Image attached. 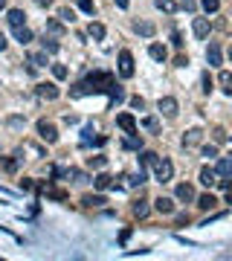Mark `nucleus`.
Returning a JSON list of instances; mask_svg holds the SVG:
<instances>
[{
  "label": "nucleus",
  "instance_id": "nucleus-27",
  "mask_svg": "<svg viewBox=\"0 0 232 261\" xmlns=\"http://www.w3.org/2000/svg\"><path fill=\"white\" fill-rule=\"evenodd\" d=\"M47 32L55 35V38H61V35H64V26H61L58 21H47Z\"/></svg>",
  "mask_w": 232,
  "mask_h": 261
},
{
  "label": "nucleus",
  "instance_id": "nucleus-48",
  "mask_svg": "<svg viewBox=\"0 0 232 261\" xmlns=\"http://www.w3.org/2000/svg\"><path fill=\"white\" fill-rule=\"evenodd\" d=\"M35 3H38V6H50L52 0H35Z\"/></svg>",
  "mask_w": 232,
  "mask_h": 261
},
{
  "label": "nucleus",
  "instance_id": "nucleus-24",
  "mask_svg": "<svg viewBox=\"0 0 232 261\" xmlns=\"http://www.w3.org/2000/svg\"><path fill=\"white\" fill-rule=\"evenodd\" d=\"M29 64L32 67H47V50H44V52H29Z\"/></svg>",
  "mask_w": 232,
  "mask_h": 261
},
{
  "label": "nucleus",
  "instance_id": "nucleus-47",
  "mask_svg": "<svg viewBox=\"0 0 232 261\" xmlns=\"http://www.w3.org/2000/svg\"><path fill=\"white\" fill-rule=\"evenodd\" d=\"M113 3H116L119 9H128V0H113Z\"/></svg>",
  "mask_w": 232,
  "mask_h": 261
},
{
  "label": "nucleus",
  "instance_id": "nucleus-42",
  "mask_svg": "<svg viewBox=\"0 0 232 261\" xmlns=\"http://www.w3.org/2000/svg\"><path fill=\"white\" fill-rule=\"evenodd\" d=\"M131 104L136 107V110H142V107H145V102H142L139 96H133V99H131Z\"/></svg>",
  "mask_w": 232,
  "mask_h": 261
},
{
  "label": "nucleus",
  "instance_id": "nucleus-16",
  "mask_svg": "<svg viewBox=\"0 0 232 261\" xmlns=\"http://www.w3.org/2000/svg\"><path fill=\"white\" fill-rule=\"evenodd\" d=\"M177 200H186V203H192V200H195V189H192L189 183H180V186H177Z\"/></svg>",
  "mask_w": 232,
  "mask_h": 261
},
{
  "label": "nucleus",
  "instance_id": "nucleus-45",
  "mask_svg": "<svg viewBox=\"0 0 232 261\" xmlns=\"http://www.w3.org/2000/svg\"><path fill=\"white\" fill-rule=\"evenodd\" d=\"M174 64H177V67H186V64H189V58H186V55H177V61H174Z\"/></svg>",
  "mask_w": 232,
  "mask_h": 261
},
{
  "label": "nucleus",
  "instance_id": "nucleus-21",
  "mask_svg": "<svg viewBox=\"0 0 232 261\" xmlns=\"http://www.w3.org/2000/svg\"><path fill=\"white\" fill-rule=\"evenodd\" d=\"M218 174L221 177H232V157H221L218 160Z\"/></svg>",
  "mask_w": 232,
  "mask_h": 261
},
{
  "label": "nucleus",
  "instance_id": "nucleus-32",
  "mask_svg": "<svg viewBox=\"0 0 232 261\" xmlns=\"http://www.w3.org/2000/svg\"><path fill=\"white\" fill-rule=\"evenodd\" d=\"M142 128L151 130V133H157V130H160V122H157L154 116H145V119H142Z\"/></svg>",
  "mask_w": 232,
  "mask_h": 261
},
{
  "label": "nucleus",
  "instance_id": "nucleus-39",
  "mask_svg": "<svg viewBox=\"0 0 232 261\" xmlns=\"http://www.w3.org/2000/svg\"><path fill=\"white\" fill-rule=\"evenodd\" d=\"M203 157H209V160L218 157V148H215V145H203Z\"/></svg>",
  "mask_w": 232,
  "mask_h": 261
},
{
  "label": "nucleus",
  "instance_id": "nucleus-12",
  "mask_svg": "<svg viewBox=\"0 0 232 261\" xmlns=\"http://www.w3.org/2000/svg\"><path fill=\"white\" fill-rule=\"evenodd\" d=\"M133 29H136V35H142V38H154V32H157V26L151 21H136Z\"/></svg>",
  "mask_w": 232,
  "mask_h": 261
},
{
  "label": "nucleus",
  "instance_id": "nucleus-13",
  "mask_svg": "<svg viewBox=\"0 0 232 261\" xmlns=\"http://www.w3.org/2000/svg\"><path fill=\"white\" fill-rule=\"evenodd\" d=\"M154 209H157V212H160V215H171V212H174V200H171V197H157V200H154Z\"/></svg>",
  "mask_w": 232,
  "mask_h": 261
},
{
  "label": "nucleus",
  "instance_id": "nucleus-38",
  "mask_svg": "<svg viewBox=\"0 0 232 261\" xmlns=\"http://www.w3.org/2000/svg\"><path fill=\"white\" fill-rule=\"evenodd\" d=\"M58 18H61L64 24H73V21H76V15H73V9H61V12H58Z\"/></svg>",
  "mask_w": 232,
  "mask_h": 261
},
{
  "label": "nucleus",
  "instance_id": "nucleus-8",
  "mask_svg": "<svg viewBox=\"0 0 232 261\" xmlns=\"http://www.w3.org/2000/svg\"><path fill=\"white\" fill-rule=\"evenodd\" d=\"M116 125L125 130V133H136V119H133L131 113H119L116 116Z\"/></svg>",
  "mask_w": 232,
  "mask_h": 261
},
{
  "label": "nucleus",
  "instance_id": "nucleus-4",
  "mask_svg": "<svg viewBox=\"0 0 232 261\" xmlns=\"http://www.w3.org/2000/svg\"><path fill=\"white\" fill-rule=\"evenodd\" d=\"M119 73H122L125 78H131V76H133V55L128 52V50H122V52H119Z\"/></svg>",
  "mask_w": 232,
  "mask_h": 261
},
{
  "label": "nucleus",
  "instance_id": "nucleus-43",
  "mask_svg": "<svg viewBox=\"0 0 232 261\" xmlns=\"http://www.w3.org/2000/svg\"><path fill=\"white\" fill-rule=\"evenodd\" d=\"M218 186H221V189H232V177H224V180H218Z\"/></svg>",
  "mask_w": 232,
  "mask_h": 261
},
{
  "label": "nucleus",
  "instance_id": "nucleus-30",
  "mask_svg": "<svg viewBox=\"0 0 232 261\" xmlns=\"http://www.w3.org/2000/svg\"><path fill=\"white\" fill-rule=\"evenodd\" d=\"M215 203H218V200H215V195L198 197V206H200V209H215Z\"/></svg>",
  "mask_w": 232,
  "mask_h": 261
},
{
  "label": "nucleus",
  "instance_id": "nucleus-37",
  "mask_svg": "<svg viewBox=\"0 0 232 261\" xmlns=\"http://www.w3.org/2000/svg\"><path fill=\"white\" fill-rule=\"evenodd\" d=\"M44 50L47 52H58V41L55 38H44Z\"/></svg>",
  "mask_w": 232,
  "mask_h": 261
},
{
  "label": "nucleus",
  "instance_id": "nucleus-40",
  "mask_svg": "<svg viewBox=\"0 0 232 261\" xmlns=\"http://www.w3.org/2000/svg\"><path fill=\"white\" fill-rule=\"evenodd\" d=\"M203 93H212V78H209V73H203Z\"/></svg>",
  "mask_w": 232,
  "mask_h": 261
},
{
  "label": "nucleus",
  "instance_id": "nucleus-46",
  "mask_svg": "<svg viewBox=\"0 0 232 261\" xmlns=\"http://www.w3.org/2000/svg\"><path fill=\"white\" fill-rule=\"evenodd\" d=\"M183 9H189V12H195V3H192V0H183Z\"/></svg>",
  "mask_w": 232,
  "mask_h": 261
},
{
  "label": "nucleus",
  "instance_id": "nucleus-17",
  "mask_svg": "<svg viewBox=\"0 0 232 261\" xmlns=\"http://www.w3.org/2000/svg\"><path fill=\"white\" fill-rule=\"evenodd\" d=\"M133 215H136V218H145V215H148V212H151V206H148V200H145V197H139V200H133Z\"/></svg>",
  "mask_w": 232,
  "mask_h": 261
},
{
  "label": "nucleus",
  "instance_id": "nucleus-9",
  "mask_svg": "<svg viewBox=\"0 0 232 261\" xmlns=\"http://www.w3.org/2000/svg\"><path fill=\"white\" fill-rule=\"evenodd\" d=\"M38 96L47 99V102H52V99H58V87L50 84V81H41V84H38Z\"/></svg>",
  "mask_w": 232,
  "mask_h": 261
},
{
  "label": "nucleus",
  "instance_id": "nucleus-31",
  "mask_svg": "<svg viewBox=\"0 0 232 261\" xmlns=\"http://www.w3.org/2000/svg\"><path fill=\"white\" fill-rule=\"evenodd\" d=\"M145 183V171L139 168V171H133L131 177H128V186H142Z\"/></svg>",
  "mask_w": 232,
  "mask_h": 261
},
{
  "label": "nucleus",
  "instance_id": "nucleus-23",
  "mask_svg": "<svg viewBox=\"0 0 232 261\" xmlns=\"http://www.w3.org/2000/svg\"><path fill=\"white\" fill-rule=\"evenodd\" d=\"M93 186H96L99 192H104V189H110V186H113V177H107V174H99V177L93 180Z\"/></svg>",
  "mask_w": 232,
  "mask_h": 261
},
{
  "label": "nucleus",
  "instance_id": "nucleus-2",
  "mask_svg": "<svg viewBox=\"0 0 232 261\" xmlns=\"http://www.w3.org/2000/svg\"><path fill=\"white\" fill-rule=\"evenodd\" d=\"M154 177H157V183H171V177H174V165H171V160L160 157L157 165H154Z\"/></svg>",
  "mask_w": 232,
  "mask_h": 261
},
{
  "label": "nucleus",
  "instance_id": "nucleus-49",
  "mask_svg": "<svg viewBox=\"0 0 232 261\" xmlns=\"http://www.w3.org/2000/svg\"><path fill=\"white\" fill-rule=\"evenodd\" d=\"M0 50H6V38H3V32H0Z\"/></svg>",
  "mask_w": 232,
  "mask_h": 261
},
{
  "label": "nucleus",
  "instance_id": "nucleus-44",
  "mask_svg": "<svg viewBox=\"0 0 232 261\" xmlns=\"http://www.w3.org/2000/svg\"><path fill=\"white\" fill-rule=\"evenodd\" d=\"M171 41H174V47H183V41H180V32H177V29L171 32Z\"/></svg>",
  "mask_w": 232,
  "mask_h": 261
},
{
  "label": "nucleus",
  "instance_id": "nucleus-33",
  "mask_svg": "<svg viewBox=\"0 0 232 261\" xmlns=\"http://www.w3.org/2000/svg\"><path fill=\"white\" fill-rule=\"evenodd\" d=\"M87 165H90V168H104V165H107V157H102V154L87 157Z\"/></svg>",
  "mask_w": 232,
  "mask_h": 261
},
{
  "label": "nucleus",
  "instance_id": "nucleus-14",
  "mask_svg": "<svg viewBox=\"0 0 232 261\" xmlns=\"http://www.w3.org/2000/svg\"><path fill=\"white\" fill-rule=\"evenodd\" d=\"M206 61H209V67L221 64V47H218V44H209V50H206Z\"/></svg>",
  "mask_w": 232,
  "mask_h": 261
},
{
  "label": "nucleus",
  "instance_id": "nucleus-10",
  "mask_svg": "<svg viewBox=\"0 0 232 261\" xmlns=\"http://www.w3.org/2000/svg\"><path fill=\"white\" fill-rule=\"evenodd\" d=\"M200 139H203V130H200V128H192V130H186V133H183V145H186V148L200 145Z\"/></svg>",
  "mask_w": 232,
  "mask_h": 261
},
{
  "label": "nucleus",
  "instance_id": "nucleus-35",
  "mask_svg": "<svg viewBox=\"0 0 232 261\" xmlns=\"http://www.w3.org/2000/svg\"><path fill=\"white\" fill-rule=\"evenodd\" d=\"M87 32H90V38L102 41V38H104V26H102V24H90V29H87Z\"/></svg>",
  "mask_w": 232,
  "mask_h": 261
},
{
  "label": "nucleus",
  "instance_id": "nucleus-26",
  "mask_svg": "<svg viewBox=\"0 0 232 261\" xmlns=\"http://www.w3.org/2000/svg\"><path fill=\"white\" fill-rule=\"evenodd\" d=\"M119 102H125V90L119 84H113L110 87V104H119Z\"/></svg>",
  "mask_w": 232,
  "mask_h": 261
},
{
  "label": "nucleus",
  "instance_id": "nucleus-28",
  "mask_svg": "<svg viewBox=\"0 0 232 261\" xmlns=\"http://www.w3.org/2000/svg\"><path fill=\"white\" fill-rule=\"evenodd\" d=\"M157 160H160V157H157L154 151H142V154H139V163L142 165H157Z\"/></svg>",
  "mask_w": 232,
  "mask_h": 261
},
{
  "label": "nucleus",
  "instance_id": "nucleus-1",
  "mask_svg": "<svg viewBox=\"0 0 232 261\" xmlns=\"http://www.w3.org/2000/svg\"><path fill=\"white\" fill-rule=\"evenodd\" d=\"M113 84H116V81H113L110 73H90L84 81H78V84L70 90V96L81 99V96H90V93H110Z\"/></svg>",
  "mask_w": 232,
  "mask_h": 261
},
{
  "label": "nucleus",
  "instance_id": "nucleus-20",
  "mask_svg": "<svg viewBox=\"0 0 232 261\" xmlns=\"http://www.w3.org/2000/svg\"><path fill=\"white\" fill-rule=\"evenodd\" d=\"M122 145H125L128 151H142V139H139L136 133H128V136L122 139Z\"/></svg>",
  "mask_w": 232,
  "mask_h": 261
},
{
  "label": "nucleus",
  "instance_id": "nucleus-41",
  "mask_svg": "<svg viewBox=\"0 0 232 261\" xmlns=\"http://www.w3.org/2000/svg\"><path fill=\"white\" fill-rule=\"evenodd\" d=\"M186 224H189V215H186V212H180V215H177V227H186Z\"/></svg>",
  "mask_w": 232,
  "mask_h": 261
},
{
  "label": "nucleus",
  "instance_id": "nucleus-7",
  "mask_svg": "<svg viewBox=\"0 0 232 261\" xmlns=\"http://www.w3.org/2000/svg\"><path fill=\"white\" fill-rule=\"evenodd\" d=\"M218 177H221V174H218V168H209V165H206V168H200V183H203V186H209V189H212V186H218Z\"/></svg>",
  "mask_w": 232,
  "mask_h": 261
},
{
  "label": "nucleus",
  "instance_id": "nucleus-3",
  "mask_svg": "<svg viewBox=\"0 0 232 261\" xmlns=\"http://www.w3.org/2000/svg\"><path fill=\"white\" fill-rule=\"evenodd\" d=\"M38 136H41L44 142H55V139H58V130H55V125H52V122L41 119V122H38Z\"/></svg>",
  "mask_w": 232,
  "mask_h": 261
},
{
  "label": "nucleus",
  "instance_id": "nucleus-25",
  "mask_svg": "<svg viewBox=\"0 0 232 261\" xmlns=\"http://www.w3.org/2000/svg\"><path fill=\"white\" fill-rule=\"evenodd\" d=\"M81 203H84V206H102V203H107V200H104V195H84Z\"/></svg>",
  "mask_w": 232,
  "mask_h": 261
},
{
  "label": "nucleus",
  "instance_id": "nucleus-50",
  "mask_svg": "<svg viewBox=\"0 0 232 261\" xmlns=\"http://www.w3.org/2000/svg\"><path fill=\"white\" fill-rule=\"evenodd\" d=\"M3 9H6V0H0V12H3Z\"/></svg>",
  "mask_w": 232,
  "mask_h": 261
},
{
  "label": "nucleus",
  "instance_id": "nucleus-15",
  "mask_svg": "<svg viewBox=\"0 0 232 261\" xmlns=\"http://www.w3.org/2000/svg\"><path fill=\"white\" fill-rule=\"evenodd\" d=\"M15 41L26 47V44L32 41V29H29V26H15Z\"/></svg>",
  "mask_w": 232,
  "mask_h": 261
},
{
  "label": "nucleus",
  "instance_id": "nucleus-19",
  "mask_svg": "<svg viewBox=\"0 0 232 261\" xmlns=\"http://www.w3.org/2000/svg\"><path fill=\"white\" fill-rule=\"evenodd\" d=\"M218 84H221V90H224L227 96H232V73L221 70V76H218Z\"/></svg>",
  "mask_w": 232,
  "mask_h": 261
},
{
  "label": "nucleus",
  "instance_id": "nucleus-36",
  "mask_svg": "<svg viewBox=\"0 0 232 261\" xmlns=\"http://www.w3.org/2000/svg\"><path fill=\"white\" fill-rule=\"evenodd\" d=\"M76 3H78V9H81V12H87V15H93V12H96V3H93V0H76Z\"/></svg>",
  "mask_w": 232,
  "mask_h": 261
},
{
  "label": "nucleus",
  "instance_id": "nucleus-22",
  "mask_svg": "<svg viewBox=\"0 0 232 261\" xmlns=\"http://www.w3.org/2000/svg\"><path fill=\"white\" fill-rule=\"evenodd\" d=\"M154 3H157V9L166 12V15H174V12H177V3H174V0H154Z\"/></svg>",
  "mask_w": 232,
  "mask_h": 261
},
{
  "label": "nucleus",
  "instance_id": "nucleus-6",
  "mask_svg": "<svg viewBox=\"0 0 232 261\" xmlns=\"http://www.w3.org/2000/svg\"><path fill=\"white\" fill-rule=\"evenodd\" d=\"M6 21H9L12 29H15V26H26V15H24V9H9V12H6Z\"/></svg>",
  "mask_w": 232,
  "mask_h": 261
},
{
  "label": "nucleus",
  "instance_id": "nucleus-11",
  "mask_svg": "<svg viewBox=\"0 0 232 261\" xmlns=\"http://www.w3.org/2000/svg\"><path fill=\"white\" fill-rule=\"evenodd\" d=\"M209 29H212V24H209L206 18H195V21H192V32L198 35V38H206Z\"/></svg>",
  "mask_w": 232,
  "mask_h": 261
},
{
  "label": "nucleus",
  "instance_id": "nucleus-34",
  "mask_svg": "<svg viewBox=\"0 0 232 261\" xmlns=\"http://www.w3.org/2000/svg\"><path fill=\"white\" fill-rule=\"evenodd\" d=\"M52 76H55L58 81H64L67 76H70V70H67L64 64H52Z\"/></svg>",
  "mask_w": 232,
  "mask_h": 261
},
{
  "label": "nucleus",
  "instance_id": "nucleus-51",
  "mask_svg": "<svg viewBox=\"0 0 232 261\" xmlns=\"http://www.w3.org/2000/svg\"><path fill=\"white\" fill-rule=\"evenodd\" d=\"M230 61H232V47H230Z\"/></svg>",
  "mask_w": 232,
  "mask_h": 261
},
{
  "label": "nucleus",
  "instance_id": "nucleus-29",
  "mask_svg": "<svg viewBox=\"0 0 232 261\" xmlns=\"http://www.w3.org/2000/svg\"><path fill=\"white\" fill-rule=\"evenodd\" d=\"M200 6H203V12H206V15H215V12L221 9V0H203Z\"/></svg>",
  "mask_w": 232,
  "mask_h": 261
},
{
  "label": "nucleus",
  "instance_id": "nucleus-5",
  "mask_svg": "<svg viewBox=\"0 0 232 261\" xmlns=\"http://www.w3.org/2000/svg\"><path fill=\"white\" fill-rule=\"evenodd\" d=\"M160 113L168 116V119H174V116H177V99L174 96H163L160 99Z\"/></svg>",
  "mask_w": 232,
  "mask_h": 261
},
{
  "label": "nucleus",
  "instance_id": "nucleus-18",
  "mask_svg": "<svg viewBox=\"0 0 232 261\" xmlns=\"http://www.w3.org/2000/svg\"><path fill=\"white\" fill-rule=\"evenodd\" d=\"M148 55H151L154 61H166V58H168V52H166V47H163V44H151V47H148Z\"/></svg>",
  "mask_w": 232,
  "mask_h": 261
}]
</instances>
